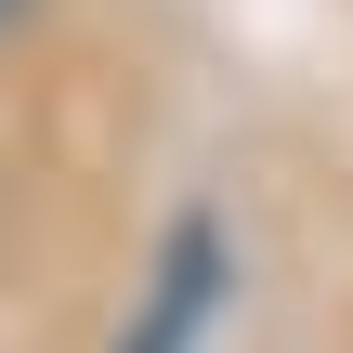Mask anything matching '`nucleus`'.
Here are the masks:
<instances>
[{"instance_id": "2", "label": "nucleus", "mask_w": 353, "mask_h": 353, "mask_svg": "<svg viewBox=\"0 0 353 353\" xmlns=\"http://www.w3.org/2000/svg\"><path fill=\"white\" fill-rule=\"evenodd\" d=\"M26 13H39V0H0V39H13V26H26Z\"/></svg>"}, {"instance_id": "1", "label": "nucleus", "mask_w": 353, "mask_h": 353, "mask_svg": "<svg viewBox=\"0 0 353 353\" xmlns=\"http://www.w3.org/2000/svg\"><path fill=\"white\" fill-rule=\"evenodd\" d=\"M210 301H223V223H170V249H157L118 353H196L210 341Z\"/></svg>"}]
</instances>
